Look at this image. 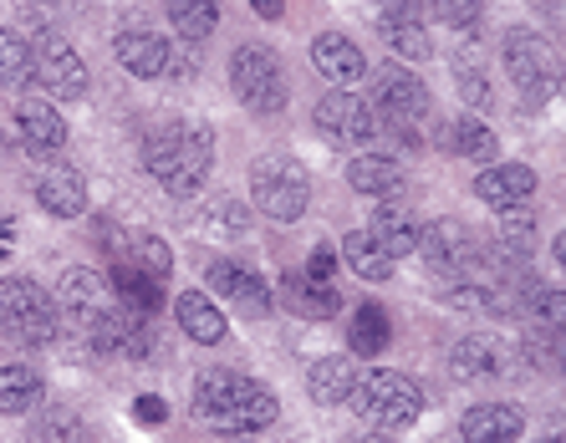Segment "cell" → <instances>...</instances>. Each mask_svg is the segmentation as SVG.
<instances>
[{
    "label": "cell",
    "mask_w": 566,
    "mask_h": 443,
    "mask_svg": "<svg viewBox=\"0 0 566 443\" xmlns=\"http://www.w3.org/2000/svg\"><path fill=\"white\" fill-rule=\"evenodd\" d=\"M230 92H235L251 113H261V118L281 113V107H286V72H281V56L271 52V46H261V41L235 46V56H230Z\"/></svg>",
    "instance_id": "cell-6"
},
{
    "label": "cell",
    "mask_w": 566,
    "mask_h": 443,
    "mask_svg": "<svg viewBox=\"0 0 566 443\" xmlns=\"http://www.w3.org/2000/svg\"><path fill=\"white\" fill-rule=\"evenodd\" d=\"M174 316H179V326H185V337L199 341V347L224 341V312L205 296V291H185V296L174 300Z\"/></svg>",
    "instance_id": "cell-24"
},
{
    "label": "cell",
    "mask_w": 566,
    "mask_h": 443,
    "mask_svg": "<svg viewBox=\"0 0 566 443\" xmlns=\"http://www.w3.org/2000/svg\"><path fill=\"white\" fill-rule=\"evenodd\" d=\"M419 230H423V220L409 204H398V199H382V209L373 214V235L382 240V250H388L394 261H403V255L419 250Z\"/></svg>",
    "instance_id": "cell-20"
},
{
    "label": "cell",
    "mask_w": 566,
    "mask_h": 443,
    "mask_svg": "<svg viewBox=\"0 0 566 443\" xmlns=\"http://www.w3.org/2000/svg\"><path fill=\"white\" fill-rule=\"evenodd\" d=\"M474 199L490 209H501V214L526 209L531 199H536V173H531L526 164H490V169L474 179Z\"/></svg>",
    "instance_id": "cell-12"
},
{
    "label": "cell",
    "mask_w": 566,
    "mask_h": 443,
    "mask_svg": "<svg viewBox=\"0 0 566 443\" xmlns=\"http://www.w3.org/2000/svg\"><path fill=\"white\" fill-rule=\"evenodd\" d=\"M536 443H556V439H536Z\"/></svg>",
    "instance_id": "cell-46"
},
{
    "label": "cell",
    "mask_w": 566,
    "mask_h": 443,
    "mask_svg": "<svg viewBox=\"0 0 566 443\" xmlns=\"http://www.w3.org/2000/svg\"><path fill=\"white\" fill-rule=\"evenodd\" d=\"M449 372L460 382H490L505 372V347L485 331H474V337L454 341V352H449Z\"/></svg>",
    "instance_id": "cell-17"
},
{
    "label": "cell",
    "mask_w": 566,
    "mask_h": 443,
    "mask_svg": "<svg viewBox=\"0 0 566 443\" xmlns=\"http://www.w3.org/2000/svg\"><path fill=\"white\" fill-rule=\"evenodd\" d=\"M113 56L123 62V72H133V77H169L174 66V46L164 36H154V31H118L113 36Z\"/></svg>",
    "instance_id": "cell-13"
},
{
    "label": "cell",
    "mask_w": 566,
    "mask_h": 443,
    "mask_svg": "<svg viewBox=\"0 0 566 443\" xmlns=\"http://www.w3.org/2000/svg\"><path fill=\"white\" fill-rule=\"evenodd\" d=\"M235 443H255V439H235Z\"/></svg>",
    "instance_id": "cell-47"
},
{
    "label": "cell",
    "mask_w": 566,
    "mask_h": 443,
    "mask_svg": "<svg viewBox=\"0 0 566 443\" xmlns=\"http://www.w3.org/2000/svg\"><path fill=\"white\" fill-rule=\"evenodd\" d=\"M205 275H210V286L220 291V296L230 300L240 316L261 321V316L271 312V291H265V281H261L255 271H245V265H235V261H210V265H205Z\"/></svg>",
    "instance_id": "cell-11"
},
{
    "label": "cell",
    "mask_w": 566,
    "mask_h": 443,
    "mask_svg": "<svg viewBox=\"0 0 566 443\" xmlns=\"http://www.w3.org/2000/svg\"><path fill=\"white\" fill-rule=\"evenodd\" d=\"M62 306L77 316V321L97 316L103 306H113V300H107V281L97 271H87V265H72V271L62 275Z\"/></svg>",
    "instance_id": "cell-26"
},
{
    "label": "cell",
    "mask_w": 566,
    "mask_h": 443,
    "mask_svg": "<svg viewBox=\"0 0 566 443\" xmlns=\"http://www.w3.org/2000/svg\"><path fill=\"white\" fill-rule=\"evenodd\" d=\"M15 133H21V144H27L36 158H56L66 148L62 113H56L52 103H41V97H31V103L15 107Z\"/></svg>",
    "instance_id": "cell-16"
},
{
    "label": "cell",
    "mask_w": 566,
    "mask_h": 443,
    "mask_svg": "<svg viewBox=\"0 0 566 443\" xmlns=\"http://www.w3.org/2000/svg\"><path fill=\"white\" fill-rule=\"evenodd\" d=\"M368 103H373V113L378 118H403V123H419L423 113H429V87H423L419 77H413L403 62H388V66H378L368 77Z\"/></svg>",
    "instance_id": "cell-9"
},
{
    "label": "cell",
    "mask_w": 566,
    "mask_h": 443,
    "mask_svg": "<svg viewBox=\"0 0 566 443\" xmlns=\"http://www.w3.org/2000/svg\"><path fill=\"white\" fill-rule=\"evenodd\" d=\"M353 413L368 423V429H409V423H419L423 413V388L409 378V372H388V367H378V372H368V378H357L353 388Z\"/></svg>",
    "instance_id": "cell-4"
},
{
    "label": "cell",
    "mask_w": 566,
    "mask_h": 443,
    "mask_svg": "<svg viewBox=\"0 0 566 443\" xmlns=\"http://www.w3.org/2000/svg\"><path fill=\"white\" fill-rule=\"evenodd\" d=\"M505 72H511V82L521 87L526 107L552 103L556 87L566 82V62H562V52H556V41L531 27L505 31Z\"/></svg>",
    "instance_id": "cell-3"
},
{
    "label": "cell",
    "mask_w": 566,
    "mask_h": 443,
    "mask_svg": "<svg viewBox=\"0 0 566 443\" xmlns=\"http://www.w3.org/2000/svg\"><path fill=\"white\" fill-rule=\"evenodd\" d=\"M144 169L169 194H199L214 173V138L195 123H169L144 144Z\"/></svg>",
    "instance_id": "cell-2"
},
{
    "label": "cell",
    "mask_w": 566,
    "mask_h": 443,
    "mask_svg": "<svg viewBox=\"0 0 566 443\" xmlns=\"http://www.w3.org/2000/svg\"><path fill=\"white\" fill-rule=\"evenodd\" d=\"M36 398H41V378L31 367H21V362L0 367V413H31Z\"/></svg>",
    "instance_id": "cell-32"
},
{
    "label": "cell",
    "mask_w": 566,
    "mask_h": 443,
    "mask_svg": "<svg viewBox=\"0 0 566 443\" xmlns=\"http://www.w3.org/2000/svg\"><path fill=\"white\" fill-rule=\"evenodd\" d=\"M357 378H363V372H357L353 357H322V362H312V372H306V392H312V403L337 408L353 398Z\"/></svg>",
    "instance_id": "cell-21"
},
{
    "label": "cell",
    "mask_w": 566,
    "mask_h": 443,
    "mask_svg": "<svg viewBox=\"0 0 566 443\" xmlns=\"http://www.w3.org/2000/svg\"><path fill=\"white\" fill-rule=\"evenodd\" d=\"M378 36L388 41V52L398 56V62H429V52H434V41H429V31L413 21V15H378Z\"/></svg>",
    "instance_id": "cell-27"
},
{
    "label": "cell",
    "mask_w": 566,
    "mask_h": 443,
    "mask_svg": "<svg viewBox=\"0 0 566 443\" xmlns=\"http://www.w3.org/2000/svg\"><path fill=\"white\" fill-rule=\"evenodd\" d=\"M353 443H394V439H388V433H382V429H368V433H357Z\"/></svg>",
    "instance_id": "cell-44"
},
{
    "label": "cell",
    "mask_w": 566,
    "mask_h": 443,
    "mask_svg": "<svg viewBox=\"0 0 566 443\" xmlns=\"http://www.w3.org/2000/svg\"><path fill=\"white\" fill-rule=\"evenodd\" d=\"M0 230H6V220H0Z\"/></svg>",
    "instance_id": "cell-49"
},
{
    "label": "cell",
    "mask_w": 566,
    "mask_h": 443,
    "mask_svg": "<svg viewBox=\"0 0 566 443\" xmlns=\"http://www.w3.org/2000/svg\"><path fill=\"white\" fill-rule=\"evenodd\" d=\"M195 418L220 433H255L276 423V398L255 378H240L230 367H210L195 378Z\"/></svg>",
    "instance_id": "cell-1"
},
{
    "label": "cell",
    "mask_w": 566,
    "mask_h": 443,
    "mask_svg": "<svg viewBox=\"0 0 566 443\" xmlns=\"http://www.w3.org/2000/svg\"><path fill=\"white\" fill-rule=\"evenodd\" d=\"M429 0H378V11H388V15H419Z\"/></svg>",
    "instance_id": "cell-42"
},
{
    "label": "cell",
    "mask_w": 566,
    "mask_h": 443,
    "mask_svg": "<svg viewBox=\"0 0 566 443\" xmlns=\"http://www.w3.org/2000/svg\"><path fill=\"white\" fill-rule=\"evenodd\" d=\"M343 255H347V265H353L363 281H373V286H378V281H388V275H394V265H398L394 255L382 250V240L373 235V230H353V235L343 240Z\"/></svg>",
    "instance_id": "cell-28"
},
{
    "label": "cell",
    "mask_w": 566,
    "mask_h": 443,
    "mask_svg": "<svg viewBox=\"0 0 566 443\" xmlns=\"http://www.w3.org/2000/svg\"><path fill=\"white\" fill-rule=\"evenodd\" d=\"M56 306L46 291L36 286V281H27V275H11V281H0V331L11 341H21V347H46V341H56Z\"/></svg>",
    "instance_id": "cell-5"
},
{
    "label": "cell",
    "mask_w": 566,
    "mask_h": 443,
    "mask_svg": "<svg viewBox=\"0 0 566 443\" xmlns=\"http://www.w3.org/2000/svg\"><path fill=\"white\" fill-rule=\"evenodd\" d=\"M536 316L552 326V331H566V291H541V296H536Z\"/></svg>",
    "instance_id": "cell-39"
},
{
    "label": "cell",
    "mask_w": 566,
    "mask_h": 443,
    "mask_svg": "<svg viewBox=\"0 0 566 443\" xmlns=\"http://www.w3.org/2000/svg\"><path fill=\"white\" fill-rule=\"evenodd\" d=\"M82 439V423L72 413H52L46 418V433H41V423H36V439L31 443H77Z\"/></svg>",
    "instance_id": "cell-38"
},
{
    "label": "cell",
    "mask_w": 566,
    "mask_h": 443,
    "mask_svg": "<svg viewBox=\"0 0 566 443\" xmlns=\"http://www.w3.org/2000/svg\"><path fill=\"white\" fill-rule=\"evenodd\" d=\"M36 204L56 220H82L87 214V179L77 169H46L36 183Z\"/></svg>",
    "instance_id": "cell-19"
},
{
    "label": "cell",
    "mask_w": 566,
    "mask_h": 443,
    "mask_svg": "<svg viewBox=\"0 0 566 443\" xmlns=\"http://www.w3.org/2000/svg\"><path fill=\"white\" fill-rule=\"evenodd\" d=\"M556 443H566V433H562V439H556Z\"/></svg>",
    "instance_id": "cell-48"
},
{
    "label": "cell",
    "mask_w": 566,
    "mask_h": 443,
    "mask_svg": "<svg viewBox=\"0 0 566 443\" xmlns=\"http://www.w3.org/2000/svg\"><path fill=\"white\" fill-rule=\"evenodd\" d=\"M31 82H41V92H52V97H82L87 92V62L77 56L72 41L41 36L31 46Z\"/></svg>",
    "instance_id": "cell-10"
},
{
    "label": "cell",
    "mask_w": 566,
    "mask_h": 443,
    "mask_svg": "<svg viewBox=\"0 0 566 443\" xmlns=\"http://www.w3.org/2000/svg\"><path fill=\"white\" fill-rule=\"evenodd\" d=\"M281 300H286V312L302 316V321H332V316L343 312L337 286H332V281H312L306 271L281 275Z\"/></svg>",
    "instance_id": "cell-14"
},
{
    "label": "cell",
    "mask_w": 566,
    "mask_h": 443,
    "mask_svg": "<svg viewBox=\"0 0 566 443\" xmlns=\"http://www.w3.org/2000/svg\"><path fill=\"white\" fill-rule=\"evenodd\" d=\"M347 341H353V352H357V357H378V352H388V341H394V321H388V312H382L378 300L357 306L353 326H347Z\"/></svg>",
    "instance_id": "cell-29"
},
{
    "label": "cell",
    "mask_w": 566,
    "mask_h": 443,
    "mask_svg": "<svg viewBox=\"0 0 566 443\" xmlns=\"http://www.w3.org/2000/svg\"><path fill=\"white\" fill-rule=\"evenodd\" d=\"M164 11L185 41H205L220 27V0H164Z\"/></svg>",
    "instance_id": "cell-30"
},
{
    "label": "cell",
    "mask_w": 566,
    "mask_h": 443,
    "mask_svg": "<svg viewBox=\"0 0 566 443\" xmlns=\"http://www.w3.org/2000/svg\"><path fill=\"white\" fill-rule=\"evenodd\" d=\"M255 183V204L261 214H271L276 224H296L306 214V199H312V179H306L302 164L291 158H261L251 173Z\"/></svg>",
    "instance_id": "cell-7"
},
{
    "label": "cell",
    "mask_w": 566,
    "mask_h": 443,
    "mask_svg": "<svg viewBox=\"0 0 566 443\" xmlns=\"http://www.w3.org/2000/svg\"><path fill=\"white\" fill-rule=\"evenodd\" d=\"M113 286H118V296H123V306H128V312L154 316L158 306H164V281H158V275H148L144 265L133 261V255H118V261H113Z\"/></svg>",
    "instance_id": "cell-22"
},
{
    "label": "cell",
    "mask_w": 566,
    "mask_h": 443,
    "mask_svg": "<svg viewBox=\"0 0 566 443\" xmlns=\"http://www.w3.org/2000/svg\"><path fill=\"white\" fill-rule=\"evenodd\" d=\"M255 6V15H261V21H276L281 15V0H251Z\"/></svg>",
    "instance_id": "cell-43"
},
{
    "label": "cell",
    "mask_w": 566,
    "mask_h": 443,
    "mask_svg": "<svg viewBox=\"0 0 566 443\" xmlns=\"http://www.w3.org/2000/svg\"><path fill=\"white\" fill-rule=\"evenodd\" d=\"M444 154H454V158H470V164H495V154H501V138H495V128L490 123H480L470 113V118H454L444 128Z\"/></svg>",
    "instance_id": "cell-23"
},
{
    "label": "cell",
    "mask_w": 566,
    "mask_h": 443,
    "mask_svg": "<svg viewBox=\"0 0 566 443\" xmlns=\"http://www.w3.org/2000/svg\"><path fill=\"white\" fill-rule=\"evenodd\" d=\"M347 183H353L357 194L368 199H394L403 189V169H398V158H382V154H357L347 164Z\"/></svg>",
    "instance_id": "cell-25"
},
{
    "label": "cell",
    "mask_w": 566,
    "mask_h": 443,
    "mask_svg": "<svg viewBox=\"0 0 566 443\" xmlns=\"http://www.w3.org/2000/svg\"><path fill=\"white\" fill-rule=\"evenodd\" d=\"M31 82V46L21 31H0V87H27Z\"/></svg>",
    "instance_id": "cell-33"
},
{
    "label": "cell",
    "mask_w": 566,
    "mask_h": 443,
    "mask_svg": "<svg viewBox=\"0 0 566 443\" xmlns=\"http://www.w3.org/2000/svg\"><path fill=\"white\" fill-rule=\"evenodd\" d=\"M205 224L224 240H240L245 230H251V209L240 204V199H214V204L205 209Z\"/></svg>",
    "instance_id": "cell-34"
},
{
    "label": "cell",
    "mask_w": 566,
    "mask_h": 443,
    "mask_svg": "<svg viewBox=\"0 0 566 443\" xmlns=\"http://www.w3.org/2000/svg\"><path fill=\"white\" fill-rule=\"evenodd\" d=\"M454 77H460V92H464V103L480 113V107H490L495 103V92H490V77H480L474 72V62L470 56H460V66H454Z\"/></svg>",
    "instance_id": "cell-37"
},
{
    "label": "cell",
    "mask_w": 566,
    "mask_h": 443,
    "mask_svg": "<svg viewBox=\"0 0 566 443\" xmlns=\"http://www.w3.org/2000/svg\"><path fill=\"white\" fill-rule=\"evenodd\" d=\"M521 429H526V413L515 403H480V408H470L460 423L464 443H515Z\"/></svg>",
    "instance_id": "cell-18"
},
{
    "label": "cell",
    "mask_w": 566,
    "mask_h": 443,
    "mask_svg": "<svg viewBox=\"0 0 566 443\" xmlns=\"http://www.w3.org/2000/svg\"><path fill=\"white\" fill-rule=\"evenodd\" d=\"M429 11L439 15V21H449L454 31H470L480 15H485V0H429Z\"/></svg>",
    "instance_id": "cell-36"
},
{
    "label": "cell",
    "mask_w": 566,
    "mask_h": 443,
    "mask_svg": "<svg viewBox=\"0 0 566 443\" xmlns=\"http://www.w3.org/2000/svg\"><path fill=\"white\" fill-rule=\"evenodd\" d=\"M531 250H536V220L521 214V209H511V214L495 224V255H505L511 265H526Z\"/></svg>",
    "instance_id": "cell-31"
},
{
    "label": "cell",
    "mask_w": 566,
    "mask_h": 443,
    "mask_svg": "<svg viewBox=\"0 0 566 443\" xmlns=\"http://www.w3.org/2000/svg\"><path fill=\"white\" fill-rule=\"evenodd\" d=\"M552 250H556V265H562V275H566V230L556 235V245H552Z\"/></svg>",
    "instance_id": "cell-45"
},
{
    "label": "cell",
    "mask_w": 566,
    "mask_h": 443,
    "mask_svg": "<svg viewBox=\"0 0 566 443\" xmlns=\"http://www.w3.org/2000/svg\"><path fill=\"white\" fill-rule=\"evenodd\" d=\"M316 133L337 148H363L378 138V113H373L368 97H353V92H327L322 103L312 107Z\"/></svg>",
    "instance_id": "cell-8"
},
{
    "label": "cell",
    "mask_w": 566,
    "mask_h": 443,
    "mask_svg": "<svg viewBox=\"0 0 566 443\" xmlns=\"http://www.w3.org/2000/svg\"><path fill=\"white\" fill-rule=\"evenodd\" d=\"M306 275H312V281H332V275H337V250H332V245H316L312 261H306Z\"/></svg>",
    "instance_id": "cell-40"
},
{
    "label": "cell",
    "mask_w": 566,
    "mask_h": 443,
    "mask_svg": "<svg viewBox=\"0 0 566 443\" xmlns=\"http://www.w3.org/2000/svg\"><path fill=\"white\" fill-rule=\"evenodd\" d=\"M133 413H138V423H164V418H169V403H164V398H138Z\"/></svg>",
    "instance_id": "cell-41"
},
{
    "label": "cell",
    "mask_w": 566,
    "mask_h": 443,
    "mask_svg": "<svg viewBox=\"0 0 566 443\" xmlns=\"http://www.w3.org/2000/svg\"><path fill=\"white\" fill-rule=\"evenodd\" d=\"M133 261L144 265L148 275H158V281H169V271H174V255H169V245L158 235H138L133 240Z\"/></svg>",
    "instance_id": "cell-35"
},
{
    "label": "cell",
    "mask_w": 566,
    "mask_h": 443,
    "mask_svg": "<svg viewBox=\"0 0 566 443\" xmlns=\"http://www.w3.org/2000/svg\"><path fill=\"white\" fill-rule=\"evenodd\" d=\"M312 66L332 87H353V82H368V56L357 52V41L337 36V31H322L312 41Z\"/></svg>",
    "instance_id": "cell-15"
}]
</instances>
